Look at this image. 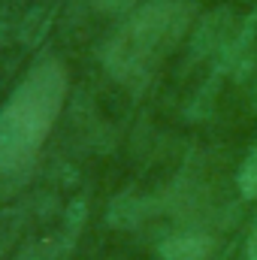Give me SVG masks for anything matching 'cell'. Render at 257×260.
Listing matches in <instances>:
<instances>
[{
  "instance_id": "obj_1",
  "label": "cell",
  "mask_w": 257,
  "mask_h": 260,
  "mask_svg": "<svg viewBox=\"0 0 257 260\" xmlns=\"http://www.w3.org/2000/svg\"><path fill=\"white\" fill-rule=\"evenodd\" d=\"M67 97V73L61 64L37 67L0 112V170H18L43 148Z\"/></svg>"
},
{
  "instance_id": "obj_2",
  "label": "cell",
  "mask_w": 257,
  "mask_h": 260,
  "mask_svg": "<svg viewBox=\"0 0 257 260\" xmlns=\"http://www.w3.org/2000/svg\"><path fill=\"white\" fill-rule=\"evenodd\" d=\"M191 6L182 0H157L142 6L106 49V64L118 79H145L188 30Z\"/></svg>"
},
{
  "instance_id": "obj_3",
  "label": "cell",
  "mask_w": 257,
  "mask_h": 260,
  "mask_svg": "<svg viewBox=\"0 0 257 260\" xmlns=\"http://www.w3.org/2000/svg\"><path fill=\"white\" fill-rule=\"evenodd\" d=\"M164 260H209L212 257V239L200 236V233H188V236H176L167 239L160 245Z\"/></svg>"
},
{
  "instance_id": "obj_4",
  "label": "cell",
  "mask_w": 257,
  "mask_h": 260,
  "mask_svg": "<svg viewBox=\"0 0 257 260\" xmlns=\"http://www.w3.org/2000/svg\"><path fill=\"white\" fill-rule=\"evenodd\" d=\"M236 182H239V191L245 197H257V145L245 157V164L239 167V179Z\"/></svg>"
},
{
  "instance_id": "obj_5",
  "label": "cell",
  "mask_w": 257,
  "mask_h": 260,
  "mask_svg": "<svg viewBox=\"0 0 257 260\" xmlns=\"http://www.w3.org/2000/svg\"><path fill=\"white\" fill-rule=\"evenodd\" d=\"M100 9H106V12H118V9H130L136 0H94Z\"/></svg>"
},
{
  "instance_id": "obj_6",
  "label": "cell",
  "mask_w": 257,
  "mask_h": 260,
  "mask_svg": "<svg viewBox=\"0 0 257 260\" xmlns=\"http://www.w3.org/2000/svg\"><path fill=\"white\" fill-rule=\"evenodd\" d=\"M248 260H257V221H254V230H251V236H248Z\"/></svg>"
}]
</instances>
